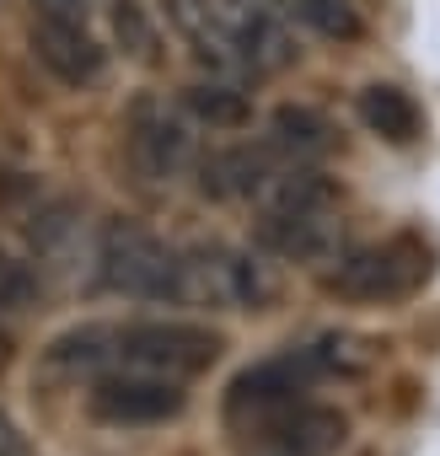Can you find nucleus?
<instances>
[{"label":"nucleus","instance_id":"f257e3e1","mask_svg":"<svg viewBox=\"0 0 440 456\" xmlns=\"http://www.w3.org/2000/svg\"><path fill=\"white\" fill-rule=\"evenodd\" d=\"M226 338L204 322H183V317H140V322H81L65 328L49 344V365L54 370H76V376H97L113 365H134V370H161V376H204Z\"/></svg>","mask_w":440,"mask_h":456},{"label":"nucleus","instance_id":"f03ea898","mask_svg":"<svg viewBox=\"0 0 440 456\" xmlns=\"http://www.w3.org/2000/svg\"><path fill=\"white\" fill-rule=\"evenodd\" d=\"M338 183L317 167H285L258 193V248L285 264H317L338 248Z\"/></svg>","mask_w":440,"mask_h":456},{"label":"nucleus","instance_id":"7ed1b4c3","mask_svg":"<svg viewBox=\"0 0 440 456\" xmlns=\"http://www.w3.org/2000/svg\"><path fill=\"white\" fill-rule=\"evenodd\" d=\"M97 285L145 306H188L183 248L161 242L140 220H108L97 242Z\"/></svg>","mask_w":440,"mask_h":456},{"label":"nucleus","instance_id":"20e7f679","mask_svg":"<svg viewBox=\"0 0 440 456\" xmlns=\"http://www.w3.org/2000/svg\"><path fill=\"white\" fill-rule=\"evenodd\" d=\"M429 280V248L408 232L381 237V242H360L349 253L333 258V269L322 274V290L354 306H392L408 301L419 285Z\"/></svg>","mask_w":440,"mask_h":456},{"label":"nucleus","instance_id":"39448f33","mask_svg":"<svg viewBox=\"0 0 440 456\" xmlns=\"http://www.w3.org/2000/svg\"><path fill=\"white\" fill-rule=\"evenodd\" d=\"M124 151L140 183L172 188L193 172L199 145H193V118L172 108L167 97H134L124 113Z\"/></svg>","mask_w":440,"mask_h":456},{"label":"nucleus","instance_id":"423d86ee","mask_svg":"<svg viewBox=\"0 0 440 456\" xmlns=\"http://www.w3.org/2000/svg\"><path fill=\"white\" fill-rule=\"evenodd\" d=\"M183 274H188V306H209V312H258L274 296L264 258L232 242L183 248Z\"/></svg>","mask_w":440,"mask_h":456},{"label":"nucleus","instance_id":"0eeeda50","mask_svg":"<svg viewBox=\"0 0 440 456\" xmlns=\"http://www.w3.org/2000/svg\"><path fill=\"white\" fill-rule=\"evenodd\" d=\"M232 435L248 456H338V445L349 440V419L333 403L296 397L274 413L232 424Z\"/></svg>","mask_w":440,"mask_h":456},{"label":"nucleus","instance_id":"6e6552de","mask_svg":"<svg viewBox=\"0 0 440 456\" xmlns=\"http://www.w3.org/2000/svg\"><path fill=\"white\" fill-rule=\"evenodd\" d=\"M188 408V387L177 376H161V370H134V365H113V370H97L92 376V392H86V413L97 424H113V429H145V424H167Z\"/></svg>","mask_w":440,"mask_h":456},{"label":"nucleus","instance_id":"1a4fd4ad","mask_svg":"<svg viewBox=\"0 0 440 456\" xmlns=\"http://www.w3.org/2000/svg\"><path fill=\"white\" fill-rule=\"evenodd\" d=\"M215 17L226 22L248 76H274L285 65H296V38H290V22L280 17L274 0H209Z\"/></svg>","mask_w":440,"mask_h":456},{"label":"nucleus","instance_id":"9d476101","mask_svg":"<svg viewBox=\"0 0 440 456\" xmlns=\"http://www.w3.org/2000/svg\"><path fill=\"white\" fill-rule=\"evenodd\" d=\"M285 172L269 145H215L193 161V188L215 204H258V193Z\"/></svg>","mask_w":440,"mask_h":456},{"label":"nucleus","instance_id":"9b49d317","mask_svg":"<svg viewBox=\"0 0 440 456\" xmlns=\"http://www.w3.org/2000/svg\"><path fill=\"white\" fill-rule=\"evenodd\" d=\"M33 60L60 81V86H92L108 70V49L97 44V33L86 22H54V17H33V38H28Z\"/></svg>","mask_w":440,"mask_h":456},{"label":"nucleus","instance_id":"f8f14e48","mask_svg":"<svg viewBox=\"0 0 440 456\" xmlns=\"http://www.w3.org/2000/svg\"><path fill=\"white\" fill-rule=\"evenodd\" d=\"M264 145H269L285 167H317V161L338 145V134H333L328 113L301 108V102H285V108L269 113V124H264Z\"/></svg>","mask_w":440,"mask_h":456},{"label":"nucleus","instance_id":"ddd939ff","mask_svg":"<svg viewBox=\"0 0 440 456\" xmlns=\"http://www.w3.org/2000/svg\"><path fill=\"white\" fill-rule=\"evenodd\" d=\"M183 113L193 129H248L253 124V97L237 76H204L183 86Z\"/></svg>","mask_w":440,"mask_h":456},{"label":"nucleus","instance_id":"4468645a","mask_svg":"<svg viewBox=\"0 0 440 456\" xmlns=\"http://www.w3.org/2000/svg\"><path fill=\"white\" fill-rule=\"evenodd\" d=\"M354 108H360V124H365L376 140H387V145H413V140L424 134V113H419V102H413L403 86L376 81V86L360 92Z\"/></svg>","mask_w":440,"mask_h":456},{"label":"nucleus","instance_id":"2eb2a0df","mask_svg":"<svg viewBox=\"0 0 440 456\" xmlns=\"http://www.w3.org/2000/svg\"><path fill=\"white\" fill-rule=\"evenodd\" d=\"M280 17L317 33V38H333V44H354L365 38V17L354 12V0H274Z\"/></svg>","mask_w":440,"mask_h":456},{"label":"nucleus","instance_id":"dca6fc26","mask_svg":"<svg viewBox=\"0 0 440 456\" xmlns=\"http://www.w3.org/2000/svg\"><path fill=\"white\" fill-rule=\"evenodd\" d=\"M113 22H118V38H124L129 54H151V28H145L134 0H113Z\"/></svg>","mask_w":440,"mask_h":456},{"label":"nucleus","instance_id":"f3484780","mask_svg":"<svg viewBox=\"0 0 440 456\" xmlns=\"http://www.w3.org/2000/svg\"><path fill=\"white\" fill-rule=\"evenodd\" d=\"M38 17H54V22H86L92 0H33Z\"/></svg>","mask_w":440,"mask_h":456},{"label":"nucleus","instance_id":"a211bd4d","mask_svg":"<svg viewBox=\"0 0 440 456\" xmlns=\"http://www.w3.org/2000/svg\"><path fill=\"white\" fill-rule=\"evenodd\" d=\"M0 456H33V445H28V435L17 429V419L0 408Z\"/></svg>","mask_w":440,"mask_h":456},{"label":"nucleus","instance_id":"6ab92c4d","mask_svg":"<svg viewBox=\"0 0 440 456\" xmlns=\"http://www.w3.org/2000/svg\"><path fill=\"white\" fill-rule=\"evenodd\" d=\"M6 354H12V338H6V333H0V360H6Z\"/></svg>","mask_w":440,"mask_h":456}]
</instances>
